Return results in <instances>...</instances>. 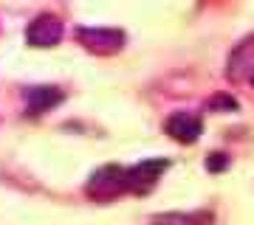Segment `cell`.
Instances as JSON below:
<instances>
[{
	"instance_id": "obj_1",
	"label": "cell",
	"mask_w": 254,
	"mask_h": 225,
	"mask_svg": "<svg viewBox=\"0 0 254 225\" xmlns=\"http://www.w3.org/2000/svg\"><path fill=\"white\" fill-rule=\"evenodd\" d=\"M85 191H88V197L96 200V203H108V200L119 197L122 191H127V169H122L116 163L99 166V169L91 175Z\"/></svg>"
},
{
	"instance_id": "obj_2",
	"label": "cell",
	"mask_w": 254,
	"mask_h": 225,
	"mask_svg": "<svg viewBox=\"0 0 254 225\" xmlns=\"http://www.w3.org/2000/svg\"><path fill=\"white\" fill-rule=\"evenodd\" d=\"M76 40H79V45H85L91 54L110 56V54H119V51H122V45H125V31H119V28H88V26H82V28H76Z\"/></svg>"
},
{
	"instance_id": "obj_3",
	"label": "cell",
	"mask_w": 254,
	"mask_h": 225,
	"mask_svg": "<svg viewBox=\"0 0 254 225\" xmlns=\"http://www.w3.org/2000/svg\"><path fill=\"white\" fill-rule=\"evenodd\" d=\"M63 20L54 17V14H40L28 23L26 28V40L31 48H54L60 40H63Z\"/></svg>"
},
{
	"instance_id": "obj_4",
	"label": "cell",
	"mask_w": 254,
	"mask_h": 225,
	"mask_svg": "<svg viewBox=\"0 0 254 225\" xmlns=\"http://www.w3.org/2000/svg\"><path fill=\"white\" fill-rule=\"evenodd\" d=\"M167 169V161L164 158H150V161L136 163L133 169H127V191H136V194H144L158 183V178Z\"/></svg>"
},
{
	"instance_id": "obj_5",
	"label": "cell",
	"mask_w": 254,
	"mask_h": 225,
	"mask_svg": "<svg viewBox=\"0 0 254 225\" xmlns=\"http://www.w3.org/2000/svg\"><path fill=\"white\" fill-rule=\"evenodd\" d=\"M164 130L170 138L181 141V144H195L200 135V118L195 113H173L164 121Z\"/></svg>"
},
{
	"instance_id": "obj_6",
	"label": "cell",
	"mask_w": 254,
	"mask_h": 225,
	"mask_svg": "<svg viewBox=\"0 0 254 225\" xmlns=\"http://www.w3.org/2000/svg\"><path fill=\"white\" fill-rule=\"evenodd\" d=\"M63 101V93L57 88H28L26 90V110L28 116H43L48 110H54Z\"/></svg>"
},
{
	"instance_id": "obj_7",
	"label": "cell",
	"mask_w": 254,
	"mask_h": 225,
	"mask_svg": "<svg viewBox=\"0 0 254 225\" xmlns=\"http://www.w3.org/2000/svg\"><path fill=\"white\" fill-rule=\"evenodd\" d=\"M212 220V214H203V211H198V214H161L155 217V223H178V225H203Z\"/></svg>"
},
{
	"instance_id": "obj_8",
	"label": "cell",
	"mask_w": 254,
	"mask_h": 225,
	"mask_svg": "<svg viewBox=\"0 0 254 225\" xmlns=\"http://www.w3.org/2000/svg\"><path fill=\"white\" fill-rule=\"evenodd\" d=\"M226 166H229V158H226V155L212 152V155L206 158V169H209V172H220V169H226Z\"/></svg>"
},
{
	"instance_id": "obj_9",
	"label": "cell",
	"mask_w": 254,
	"mask_h": 225,
	"mask_svg": "<svg viewBox=\"0 0 254 225\" xmlns=\"http://www.w3.org/2000/svg\"><path fill=\"white\" fill-rule=\"evenodd\" d=\"M209 107H212V110H218V107H237V101L232 99V96H223V93H220V96H215V99H212V104H209Z\"/></svg>"
},
{
	"instance_id": "obj_10",
	"label": "cell",
	"mask_w": 254,
	"mask_h": 225,
	"mask_svg": "<svg viewBox=\"0 0 254 225\" xmlns=\"http://www.w3.org/2000/svg\"><path fill=\"white\" fill-rule=\"evenodd\" d=\"M252 85H254V73H252Z\"/></svg>"
}]
</instances>
